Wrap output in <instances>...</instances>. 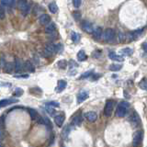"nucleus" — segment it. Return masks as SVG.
<instances>
[{
    "label": "nucleus",
    "instance_id": "a19ab883",
    "mask_svg": "<svg viewBox=\"0 0 147 147\" xmlns=\"http://www.w3.org/2000/svg\"><path fill=\"white\" fill-rule=\"evenodd\" d=\"M74 17H75V18L76 20H78L80 18V13L79 12H74Z\"/></svg>",
    "mask_w": 147,
    "mask_h": 147
},
{
    "label": "nucleus",
    "instance_id": "2eb2a0df",
    "mask_svg": "<svg viewBox=\"0 0 147 147\" xmlns=\"http://www.w3.org/2000/svg\"><path fill=\"white\" fill-rule=\"evenodd\" d=\"M109 59L113 60V61H117V62H123V58L119 55H117L115 53H109Z\"/></svg>",
    "mask_w": 147,
    "mask_h": 147
},
{
    "label": "nucleus",
    "instance_id": "5701e85b",
    "mask_svg": "<svg viewBox=\"0 0 147 147\" xmlns=\"http://www.w3.org/2000/svg\"><path fill=\"white\" fill-rule=\"evenodd\" d=\"M24 68L26 69L27 71H30V72H34V67L32 65V63L30 61H26L24 63Z\"/></svg>",
    "mask_w": 147,
    "mask_h": 147
},
{
    "label": "nucleus",
    "instance_id": "c03bdc74",
    "mask_svg": "<svg viewBox=\"0 0 147 147\" xmlns=\"http://www.w3.org/2000/svg\"><path fill=\"white\" fill-rule=\"evenodd\" d=\"M142 49L144 50V52H145V53H147V42L142 43Z\"/></svg>",
    "mask_w": 147,
    "mask_h": 147
},
{
    "label": "nucleus",
    "instance_id": "c85d7f7f",
    "mask_svg": "<svg viewBox=\"0 0 147 147\" xmlns=\"http://www.w3.org/2000/svg\"><path fill=\"white\" fill-rule=\"evenodd\" d=\"M57 64H58V67L59 68L64 69V68H66V66H67V62L65 61V60H61V61L58 62Z\"/></svg>",
    "mask_w": 147,
    "mask_h": 147
},
{
    "label": "nucleus",
    "instance_id": "6ab92c4d",
    "mask_svg": "<svg viewBox=\"0 0 147 147\" xmlns=\"http://www.w3.org/2000/svg\"><path fill=\"white\" fill-rule=\"evenodd\" d=\"M48 7H49L50 12H51V13H53V14H55V13H56V12L58 11V7H57V5L55 4L54 2L50 3V4H49V6H48Z\"/></svg>",
    "mask_w": 147,
    "mask_h": 147
},
{
    "label": "nucleus",
    "instance_id": "f03ea898",
    "mask_svg": "<svg viewBox=\"0 0 147 147\" xmlns=\"http://www.w3.org/2000/svg\"><path fill=\"white\" fill-rule=\"evenodd\" d=\"M142 131H137L134 134H133L132 145L134 147H139L142 144Z\"/></svg>",
    "mask_w": 147,
    "mask_h": 147
},
{
    "label": "nucleus",
    "instance_id": "dca6fc26",
    "mask_svg": "<svg viewBox=\"0 0 147 147\" xmlns=\"http://www.w3.org/2000/svg\"><path fill=\"white\" fill-rule=\"evenodd\" d=\"M56 30V27H55L54 23H50L49 25L45 27V32L46 33H53Z\"/></svg>",
    "mask_w": 147,
    "mask_h": 147
},
{
    "label": "nucleus",
    "instance_id": "bb28decb",
    "mask_svg": "<svg viewBox=\"0 0 147 147\" xmlns=\"http://www.w3.org/2000/svg\"><path fill=\"white\" fill-rule=\"evenodd\" d=\"M29 113H30V118L32 119H36L37 118H38V112H37L35 109H29Z\"/></svg>",
    "mask_w": 147,
    "mask_h": 147
},
{
    "label": "nucleus",
    "instance_id": "a18cd8bd",
    "mask_svg": "<svg viewBox=\"0 0 147 147\" xmlns=\"http://www.w3.org/2000/svg\"><path fill=\"white\" fill-rule=\"evenodd\" d=\"M0 147H3V146H2V145H1V144H0Z\"/></svg>",
    "mask_w": 147,
    "mask_h": 147
},
{
    "label": "nucleus",
    "instance_id": "423d86ee",
    "mask_svg": "<svg viewBox=\"0 0 147 147\" xmlns=\"http://www.w3.org/2000/svg\"><path fill=\"white\" fill-rule=\"evenodd\" d=\"M82 28L83 30H84L86 32H87V33H92L93 34V32L95 30V29L93 28V25L91 24L90 22L88 21H84L82 23Z\"/></svg>",
    "mask_w": 147,
    "mask_h": 147
},
{
    "label": "nucleus",
    "instance_id": "37998d69",
    "mask_svg": "<svg viewBox=\"0 0 147 147\" xmlns=\"http://www.w3.org/2000/svg\"><path fill=\"white\" fill-rule=\"evenodd\" d=\"M5 139V134H4V132L0 130V141H3Z\"/></svg>",
    "mask_w": 147,
    "mask_h": 147
},
{
    "label": "nucleus",
    "instance_id": "393cba45",
    "mask_svg": "<svg viewBox=\"0 0 147 147\" xmlns=\"http://www.w3.org/2000/svg\"><path fill=\"white\" fill-rule=\"evenodd\" d=\"M71 39H72V40L74 41V42L77 43L78 41L80 40V35L78 33H76V32H72V33H71Z\"/></svg>",
    "mask_w": 147,
    "mask_h": 147
},
{
    "label": "nucleus",
    "instance_id": "a878e982",
    "mask_svg": "<svg viewBox=\"0 0 147 147\" xmlns=\"http://www.w3.org/2000/svg\"><path fill=\"white\" fill-rule=\"evenodd\" d=\"M140 86H141V88L142 89H144V90H146L147 91V78L144 77V78H142V79L141 80L140 82Z\"/></svg>",
    "mask_w": 147,
    "mask_h": 147
},
{
    "label": "nucleus",
    "instance_id": "f257e3e1",
    "mask_svg": "<svg viewBox=\"0 0 147 147\" xmlns=\"http://www.w3.org/2000/svg\"><path fill=\"white\" fill-rule=\"evenodd\" d=\"M129 107H130V104L128 102H121L118 106V109L116 110V116L119 118H123L126 115Z\"/></svg>",
    "mask_w": 147,
    "mask_h": 147
},
{
    "label": "nucleus",
    "instance_id": "f704fd0d",
    "mask_svg": "<svg viewBox=\"0 0 147 147\" xmlns=\"http://www.w3.org/2000/svg\"><path fill=\"white\" fill-rule=\"evenodd\" d=\"M91 75H92V71H87V72H86V73L84 74V75H82V76H80V79H85V78L90 76Z\"/></svg>",
    "mask_w": 147,
    "mask_h": 147
},
{
    "label": "nucleus",
    "instance_id": "a211bd4d",
    "mask_svg": "<svg viewBox=\"0 0 147 147\" xmlns=\"http://www.w3.org/2000/svg\"><path fill=\"white\" fill-rule=\"evenodd\" d=\"M22 70V63L20 62V60L17 58L15 60V72L16 73H18V72H20Z\"/></svg>",
    "mask_w": 147,
    "mask_h": 147
},
{
    "label": "nucleus",
    "instance_id": "4c0bfd02",
    "mask_svg": "<svg viewBox=\"0 0 147 147\" xmlns=\"http://www.w3.org/2000/svg\"><path fill=\"white\" fill-rule=\"evenodd\" d=\"M0 127L4 128L5 127V117L0 116Z\"/></svg>",
    "mask_w": 147,
    "mask_h": 147
},
{
    "label": "nucleus",
    "instance_id": "cd10ccee",
    "mask_svg": "<svg viewBox=\"0 0 147 147\" xmlns=\"http://www.w3.org/2000/svg\"><path fill=\"white\" fill-rule=\"evenodd\" d=\"M121 53L125 56H130L132 54V50L131 48H124L121 50Z\"/></svg>",
    "mask_w": 147,
    "mask_h": 147
},
{
    "label": "nucleus",
    "instance_id": "7ed1b4c3",
    "mask_svg": "<svg viewBox=\"0 0 147 147\" xmlns=\"http://www.w3.org/2000/svg\"><path fill=\"white\" fill-rule=\"evenodd\" d=\"M102 37H103V40L105 41L110 42V41L114 40V39H115V31L112 29H107L103 32Z\"/></svg>",
    "mask_w": 147,
    "mask_h": 147
},
{
    "label": "nucleus",
    "instance_id": "6e6552de",
    "mask_svg": "<svg viewBox=\"0 0 147 147\" xmlns=\"http://www.w3.org/2000/svg\"><path fill=\"white\" fill-rule=\"evenodd\" d=\"M87 98H88V93L85 90H82L79 92V94L77 95V102L78 103L84 102L86 99H87Z\"/></svg>",
    "mask_w": 147,
    "mask_h": 147
},
{
    "label": "nucleus",
    "instance_id": "f3484780",
    "mask_svg": "<svg viewBox=\"0 0 147 147\" xmlns=\"http://www.w3.org/2000/svg\"><path fill=\"white\" fill-rule=\"evenodd\" d=\"M66 85H67V83L64 81V80H59L58 81V86H57V89L56 91L57 92H61L63 91L64 88L66 87Z\"/></svg>",
    "mask_w": 147,
    "mask_h": 147
},
{
    "label": "nucleus",
    "instance_id": "f8f14e48",
    "mask_svg": "<svg viewBox=\"0 0 147 147\" xmlns=\"http://www.w3.org/2000/svg\"><path fill=\"white\" fill-rule=\"evenodd\" d=\"M0 5H2L4 7L12 8L16 5V1H14V0H2L0 2Z\"/></svg>",
    "mask_w": 147,
    "mask_h": 147
},
{
    "label": "nucleus",
    "instance_id": "c756f323",
    "mask_svg": "<svg viewBox=\"0 0 147 147\" xmlns=\"http://www.w3.org/2000/svg\"><path fill=\"white\" fill-rule=\"evenodd\" d=\"M30 10V4H28V6L21 11L22 16H23V17H26V16L28 15V14H29Z\"/></svg>",
    "mask_w": 147,
    "mask_h": 147
},
{
    "label": "nucleus",
    "instance_id": "ddd939ff",
    "mask_svg": "<svg viewBox=\"0 0 147 147\" xmlns=\"http://www.w3.org/2000/svg\"><path fill=\"white\" fill-rule=\"evenodd\" d=\"M13 70H15V63H7L4 65V72L10 74Z\"/></svg>",
    "mask_w": 147,
    "mask_h": 147
},
{
    "label": "nucleus",
    "instance_id": "39448f33",
    "mask_svg": "<svg viewBox=\"0 0 147 147\" xmlns=\"http://www.w3.org/2000/svg\"><path fill=\"white\" fill-rule=\"evenodd\" d=\"M54 53H56V51H55V45L52 44V43H49L46 45L43 55L46 57H50L51 55H53Z\"/></svg>",
    "mask_w": 147,
    "mask_h": 147
},
{
    "label": "nucleus",
    "instance_id": "20e7f679",
    "mask_svg": "<svg viewBox=\"0 0 147 147\" xmlns=\"http://www.w3.org/2000/svg\"><path fill=\"white\" fill-rule=\"evenodd\" d=\"M113 107H114V103H113V101H112V100H108V101H107V103H106V106H105V110H104V114H105V116L110 117V115L112 114Z\"/></svg>",
    "mask_w": 147,
    "mask_h": 147
},
{
    "label": "nucleus",
    "instance_id": "58836bf2",
    "mask_svg": "<svg viewBox=\"0 0 147 147\" xmlns=\"http://www.w3.org/2000/svg\"><path fill=\"white\" fill-rule=\"evenodd\" d=\"M124 39H125V35H124V34L122 33V32L121 31V32L119 33V41H123Z\"/></svg>",
    "mask_w": 147,
    "mask_h": 147
},
{
    "label": "nucleus",
    "instance_id": "2f4dec72",
    "mask_svg": "<svg viewBox=\"0 0 147 147\" xmlns=\"http://www.w3.org/2000/svg\"><path fill=\"white\" fill-rule=\"evenodd\" d=\"M46 111H47L51 116H53V115L55 114V110H54V109L53 108H52V107H49V106H47L46 107Z\"/></svg>",
    "mask_w": 147,
    "mask_h": 147
},
{
    "label": "nucleus",
    "instance_id": "473e14b6",
    "mask_svg": "<svg viewBox=\"0 0 147 147\" xmlns=\"http://www.w3.org/2000/svg\"><path fill=\"white\" fill-rule=\"evenodd\" d=\"M22 94H23V90L21 88H20V87H18V88H16L15 91H14V96H20Z\"/></svg>",
    "mask_w": 147,
    "mask_h": 147
},
{
    "label": "nucleus",
    "instance_id": "72a5a7b5",
    "mask_svg": "<svg viewBox=\"0 0 147 147\" xmlns=\"http://www.w3.org/2000/svg\"><path fill=\"white\" fill-rule=\"evenodd\" d=\"M47 106H49V107H52V108H53V107L58 108L60 105H59L58 102H56V101H51V102H48L47 103Z\"/></svg>",
    "mask_w": 147,
    "mask_h": 147
},
{
    "label": "nucleus",
    "instance_id": "e433bc0d",
    "mask_svg": "<svg viewBox=\"0 0 147 147\" xmlns=\"http://www.w3.org/2000/svg\"><path fill=\"white\" fill-rule=\"evenodd\" d=\"M81 1H80V0H74V1H73V5H74V6H75V7H79L80 6H81Z\"/></svg>",
    "mask_w": 147,
    "mask_h": 147
},
{
    "label": "nucleus",
    "instance_id": "ea45409f",
    "mask_svg": "<svg viewBox=\"0 0 147 147\" xmlns=\"http://www.w3.org/2000/svg\"><path fill=\"white\" fill-rule=\"evenodd\" d=\"M44 124H46L49 128H52V123H51L49 119H47V118H44Z\"/></svg>",
    "mask_w": 147,
    "mask_h": 147
},
{
    "label": "nucleus",
    "instance_id": "79ce46f5",
    "mask_svg": "<svg viewBox=\"0 0 147 147\" xmlns=\"http://www.w3.org/2000/svg\"><path fill=\"white\" fill-rule=\"evenodd\" d=\"M15 77H17V78H28V77H29V75H21V76H15Z\"/></svg>",
    "mask_w": 147,
    "mask_h": 147
},
{
    "label": "nucleus",
    "instance_id": "1a4fd4ad",
    "mask_svg": "<svg viewBox=\"0 0 147 147\" xmlns=\"http://www.w3.org/2000/svg\"><path fill=\"white\" fill-rule=\"evenodd\" d=\"M86 119L89 122H95L96 121V119H98V114L94 111H89L86 113Z\"/></svg>",
    "mask_w": 147,
    "mask_h": 147
},
{
    "label": "nucleus",
    "instance_id": "7c9ffc66",
    "mask_svg": "<svg viewBox=\"0 0 147 147\" xmlns=\"http://www.w3.org/2000/svg\"><path fill=\"white\" fill-rule=\"evenodd\" d=\"M6 17V12H5V7L0 5V20H4Z\"/></svg>",
    "mask_w": 147,
    "mask_h": 147
},
{
    "label": "nucleus",
    "instance_id": "b1692460",
    "mask_svg": "<svg viewBox=\"0 0 147 147\" xmlns=\"http://www.w3.org/2000/svg\"><path fill=\"white\" fill-rule=\"evenodd\" d=\"M121 68H122L121 64H116V63H114V64H111V65L109 66V70L112 71V72H117V71L121 70Z\"/></svg>",
    "mask_w": 147,
    "mask_h": 147
},
{
    "label": "nucleus",
    "instance_id": "c9c22d12",
    "mask_svg": "<svg viewBox=\"0 0 147 147\" xmlns=\"http://www.w3.org/2000/svg\"><path fill=\"white\" fill-rule=\"evenodd\" d=\"M55 51H56V53H61L63 51V45L61 43H58L55 45Z\"/></svg>",
    "mask_w": 147,
    "mask_h": 147
},
{
    "label": "nucleus",
    "instance_id": "9d476101",
    "mask_svg": "<svg viewBox=\"0 0 147 147\" xmlns=\"http://www.w3.org/2000/svg\"><path fill=\"white\" fill-rule=\"evenodd\" d=\"M64 119H65V118H64V115L63 114H59V115H56V116L54 117V122L58 127H61V126H63V124L64 122Z\"/></svg>",
    "mask_w": 147,
    "mask_h": 147
},
{
    "label": "nucleus",
    "instance_id": "0eeeda50",
    "mask_svg": "<svg viewBox=\"0 0 147 147\" xmlns=\"http://www.w3.org/2000/svg\"><path fill=\"white\" fill-rule=\"evenodd\" d=\"M18 102V99L16 98H7V99H2L0 100V109L4 108V107H7L8 105H11L13 103H16Z\"/></svg>",
    "mask_w": 147,
    "mask_h": 147
},
{
    "label": "nucleus",
    "instance_id": "4be33fe9",
    "mask_svg": "<svg viewBox=\"0 0 147 147\" xmlns=\"http://www.w3.org/2000/svg\"><path fill=\"white\" fill-rule=\"evenodd\" d=\"M17 6H18V9H20L22 11L23 9L28 6V3H27V1H25V0H20V1L17 3Z\"/></svg>",
    "mask_w": 147,
    "mask_h": 147
},
{
    "label": "nucleus",
    "instance_id": "9b49d317",
    "mask_svg": "<svg viewBox=\"0 0 147 147\" xmlns=\"http://www.w3.org/2000/svg\"><path fill=\"white\" fill-rule=\"evenodd\" d=\"M39 20L41 25H49L51 23V18L47 14H42V15L39 18Z\"/></svg>",
    "mask_w": 147,
    "mask_h": 147
},
{
    "label": "nucleus",
    "instance_id": "aec40b11",
    "mask_svg": "<svg viewBox=\"0 0 147 147\" xmlns=\"http://www.w3.org/2000/svg\"><path fill=\"white\" fill-rule=\"evenodd\" d=\"M86 58H87L86 54L83 50H81L80 52L77 53V59H78V61H79V62L85 61V60H86Z\"/></svg>",
    "mask_w": 147,
    "mask_h": 147
},
{
    "label": "nucleus",
    "instance_id": "4468645a",
    "mask_svg": "<svg viewBox=\"0 0 147 147\" xmlns=\"http://www.w3.org/2000/svg\"><path fill=\"white\" fill-rule=\"evenodd\" d=\"M102 36H103V32H102V29H101V28H96V29H95V30L93 32V37L96 40H100Z\"/></svg>",
    "mask_w": 147,
    "mask_h": 147
},
{
    "label": "nucleus",
    "instance_id": "412c9836",
    "mask_svg": "<svg viewBox=\"0 0 147 147\" xmlns=\"http://www.w3.org/2000/svg\"><path fill=\"white\" fill-rule=\"evenodd\" d=\"M81 122H82V118H81V115L80 114L76 115V116L73 119V124H74V125L80 126Z\"/></svg>",
    "mask_w": 147,
    "mask_h": 147
}]
</instances>
